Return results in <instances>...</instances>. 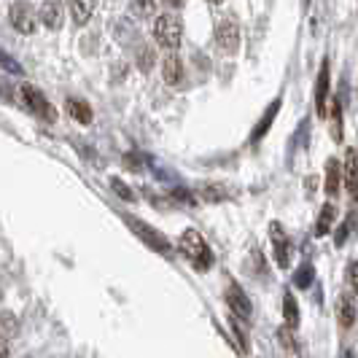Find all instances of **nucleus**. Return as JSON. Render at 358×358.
<instances>
[{"instance_id": "f3484780", "label": "nucleus", "mask_w": 358, "mask_h": 358, "mask_svg": "<svg viewBox=\"0 0 358 358\" xmlns=\"http://www.w3.org/2000/svg\"><path fill=\"white\" fill-rule=\"evenodd\" d=\"M334 221H337V205L326 202V205L321 208V215H318V221H315V234H318V237H326V234L331 232Z\"/></svg>"}, {"instance_id": "423d86ee", "label": "nucleus", "mask_w": 358, "mask_h": 358, "mask_svg": "<svg viewBox=\"0 0 358 358\" xmlns=\"http://www.w3.org/2000/svg\"><path fill=\"white\" fill-rule=\"evenodd\" d=\"M227 305H229V310H232V315L237 321H243V323L251 321L253 305H251V299H248V294L237 286V283H229V286H227Z\"/></svg>"}, {"instance_id": "7c9ffc66", "label": "nucleus", "mask_w": 358, "mask_h": 358, "mask_svg": "<svg viewBox=\"0 0 358 358\" xmlns=\"http://www.w3.org/2000/svg\"><path fill=\"white\" fill-rule=\"evenodd\" d=\"M208 3H213V6H215V3H221V0H208Z\"/></svg>"}, {"instance_id": "bb28decb", "label": "nucleus", "mask_w": 358, "mask_h": 358, "mask_svg": "<svg viewBox=\"0 0 358 358\" xmlns=\"http://www.w3.org/2000/svg\"><path fill=\"white\" fill-rule=\"evenodd\" d=\"M110 183H113V189H116V192H119V194H122V197H124V199H132V197H135V194H132L129 189H124V183H122V180H119V178H113V180H110Z\"/></svg>"}, {"instance_id": "7ed1b4c3", "label": "nucleus", "mask_w": 358, "mask_h": 358, "mask_svg": "<svg viewBox=\"0 0 358 358\" xmlns=\"http://www.w3.org/2000/svg\"><path fill=\"white\" fill-rule=\"evenodd\" d=\"M19 94H22V103L27 106V110H30L33 116H38L41 122H46V124H54V122H57V108L46 100V94L38 90V87L22 84V87H19Z\"/></svg>"}, {"instance_id": "2f4dec72", "label": "nucleus", "mask_w": 358, "mask_h": 358, "mask_svg": "<svg viewBox=\"0 0 358 358\" xmlns=\"http://www.w3.org/2000/svg\"><path fill=\"white\" fill-rule=\"evenodd\" d=\"M0 294H3V288H0Z\"/></svg>"}, {"instance_id": "39448f33", "label": "nucleus", "mask_w": 358, "mask_h": 358, "mask_svg": "<svg viewBox=\"0 0 358 358\" xmlns=\"http://www.w3.org/2000/svg\"><path fill=\"white\" fill-rule=\"evenodd\" d=\"M8 19H11L14 30H19L22 36H33L38 30V11L27 3H14L8 11Z\"/></svg>"}, {"instance_id": "dca6fc26", "label": "nucleus", "mask_w": 358, "mask_h": 358, "mask_svg": "<svg viewBox=\"0 0 358 358\" xmlns=\"http://www.w3.org/2000/svg\"><path fill=\"white\" fill-rule=\"evenodd\" d=\"M94 6H97V0H71V17L73 22L81 27V24H87L94 14Z\"/></svg>"}, {"instance_id": "20e7f679", "label": "nucleus", "mask_w": 358, "mask_h": 358, "mask_svg": "<svg viewBox=\"0 0 358 358\" xmlns=\"http://www.w3.org/2000/svg\"><path fill=\"white\" fill-rule=\"evenodd\" d=\"M124 221H127V227H132V232L138 234V237L143 240V243L148 245V248H151V251L170 253V240H167V237H164L159 229H154L151 224H145V221H141V218H135V215H127V213H124Z\"/></svg>"}, {"instance_id": "9b49d317", "label": "nucleus", "mask_w": 358, "mask_h": 358, "mask_svg": "<svg viewBox=\"0 0 358 358\" xmlns=\"http://www.w3.org/2000/svg\"><path fill=\"white\" fill-rule=\"evenodd\" d=\"M342 176H345V186H348V192L358 199V154L353 151V148H348V151H345Z\"/></svg>"}, {"instance_id": "c85d7f7f", "label": "nucleus", "mask_w": 358, "mask_h": 358, "mask_svg": "<svg viewBox=\"0 0 358 358\" xmlns=\"http://www.w3.org/2000/svg\"><path fill=\"white\" fill-rule=\"evenodd\" d=\"M164 3L173 6V8H180V6H183V0H164Z\"/></svg>"}, {"instance_id": "b1692460", "label": "nucleus", "mask_w": 358, "mask_h": 358, "mask_svg": "<svg viewBox=\"0 0 358 358\" xmlns=\"http://www.w3.org/2000/svg\"><path fill=\"white\" fill-rule=\"evenodd\" d=\"M0 65H3V71L14 73V76H22V65H19L8 52H3V49H0Z\"/></svg>"}, {"instance_id": "f257e3e1", "label": "nucleus", "mask_w": 358, "mask_h": 358, "mask_svg": "<svg viewBox=\"0 0 358 358\" xmlns=\"http://www.w3.org/2000/svg\"><path fill=\"white\" fill-rule=\"evenodd\" d=\"M178 251L183 253L199 272H208V269L213 267V251L208 248V243L202 240V234H199L197 229H186V232L180 234Z\"/></svg>"}, {"instance_id": "c756f323", "label": "nucleus", "mask_w": 358, "mask_h": 358, "mask_svg": "<svg viewBox=\"0 0 358 358\" xmlns=\"http://www.w3.org/2000/svg\"><path fill=\"white\" fill-rule=\"evenodd\" d=\"M340 358H356V353H353V350H342Z\"/></svg>"}, {"instance_id": "0eeeda50", "label": "nucleus", "mask_w": 358, "mask_h": 358, "mask_svg": "<svg viewBox=\"0 0 358 358\" xmlns=\"http://www.w3.org/2000/svg\"><path fill=\"white\" fill-rule=\"evenodd\" d=\"M269 237H272V248H275V262L278 267L286 269L291 264V240L286 237L280 224H272L269 227Z\"/></svg>"}, {"instance_id": "a211bd4d", "label": "nucleus", "mask_w": 358, "mask_h": 358, "mask_svg": "<svg viewBox=\"0 0 358 358\" xmlns=\"http://www.w3.org/2000/svg\"><path fill=\"white\" fill-rule=\"evenodd\" d=\"M337 318H340L342 329H350L356 323V305H353V299L348 294L340 296V302H337Z\"/></svg>"}, {"instance_id": "6ab92c4d", "label": "nucleus", "mask_w": 358, "mask_h": 358, "mask_svg": "<svg viewBox=\"0 0 358 358\" xmlns=\"http://www.w3.org/2000/svg\"><path fill=\"white\" fill-rule=\"evenodd\" d=\"M331 138L340 143L342 141V92L337 97H331Z\"/></svg>"}, {"instance_id": "aec40b11", "label": "nucleus", "mask_w": 358, "mask_h": 358, "mask_svg": "<svg viewBox=\"0 0 358 358\" xmlns=\"http://www.w3.org/2000/svg\"><path fill=\"white\" fill-rule=\"evenodd\" d=\"M283 318H286L288 329H296V326H299V307H296L294 294H288V291H286V296H283Z\"/></svg>"}, {"instance_id": "6e6552de", "label": "nucleus", "mask_w": 358, "mask_h": 358, "mask_svg": "<svg viewBox=\"0 0 358 358\" xmlns=\"http://www.w3.org/2000/svg\"><path fill=\"white\" fill-rule=\"evenodd\" d=\"M215 43H218V49L227 54H234L237 52V46H240V27L234 24V22H221L218 27H215Z\"/></svg>"}, {"instance_id": "cd10ccee", "label": "nucleus", "mask_w": 358, "mask_h": 358, "mask_svg": "<svg viewBox=\"0 0 358 358\" xmlns=\"http://www.w3.org/2000/svg\"><path fill=\"white\" fill-rule=\"evenodd\" d=\"M0 358H8V340L0 334Z\"/></svg>"}, {"instance_id": "412c9836", "label": "nucleus", "mask_w": 358, "mask_h": 358, "mask_svg": "<svg viewBox=\"0 0 358 358\" xmlns=\"http://www.w3.org/2000/svg\"><path fill=\"white\" fill-rule=\"evenodd\" d=\"M313 280H315V267H313L310 262H305L302 267L296 269V275H294V286H296V288H310V286H313Z\"/></svg>"}, {"instance_id": "1a4fd4ad", "label": "nucleus", "mask_w": 358, "mask_h": 358, "mask_svg": "<svg viewBox=\"0 0 358 358\" xmlns=\"http://www.w3.org/2000/svg\"><path fill=\"white\" fill-rule=\"evenodd\" d=\"M329 84H331V76H329V59H323L321 71H318V81H315V110L318 116H329Z\"/></svg>"}, {"instance_id": "ddd939ff", "label": "nucleus", "mask_w": 358, "mask_h": 358, "mask_svg": "<svg viewBox=\"0 0 358 358\" xmlns=\"http://www.w3.org/2000/svg\"><path fill=\"white\" fill-rule=\"evenodd\" d=\"M162 76H164L167 84H180V78H183V62H180V57L176 52H167L164 62H162Z\"/></svg>"}, {"instance_id": "9d476101", "label": "nucleus", "mask_w": 358, "mask_h": 358, "mask_svg": "<svg viewBox=\"0 0 358 358\" xmlns=\"http://www.w3.org/2000/svg\"><path fill=\"white\" fill-rule=\"evenodd\" d=\"M38 19H41L49 30H59L62 22H65V8H62V3H59V0H46V3L41 6V11H38Z\"/></svg>"}, {"instance_id": "393cba45", "label": "nucleus", "mask_w": 358, "mask_h": 358, "mask_svg": "<svg viewBox=\"0 0 358 358\" xmlns=\"http://www.w3.org/2000/svg\"><path fill=\"white\" fill-rule=\"evenodd\" d=\"M348 286L358 294V262H350V264H348Z\"/></svg>"}, {"instance_id": "a878e982", "label": "nucleus", "mask_w": 358, "mask_h": 358, "mask_svg": "<svg viewBox=\"0 0 358 358\" xmlns=\"http://www.w3.org/2000/svg\"><path fill=\"white\" fill-rule=\"evenodd\" d=\"M350 232H353V227H350V221L345 218V221H342V227L337 229V237H334V243H337V245H345V240H348V234H350Z\"/></svg>"}, {"instance_id": "5701e85b", "label": "nucleus", "mask_w": 358, "mask_h": 358, "mask_svg": "<svg viewBox=\"0 0 358 358\" xmlns=\"http://www.w3.org/2000/svg\"><path fill=\"white\" fill-rule=\"evenodd\" d=\"M154 62H157L154 49H151V46H141V49H138V68H141V73L151 71V68H154Z\"/></svg>"}, {"instance_id": "f8f14e48", "label": "nucleus", "mask_w": 358, "mask_h": 358, "mask_svg": "<svg viewBox=\"0 0 358 358\" xmlns=\"http://www.w3.org/2000/svg\"><path fill=\"white\" fill-rule=\"evenodd\" d=\"M280 106H283V100L278 97V100H272L267 110L262 113V119H259V127L253 129V135H251V143H253V145L259 143V141H262V138H264V135L269 132V127H272V122H275V116L280 113Z\"/></svg>"}, {"instance_id": "2eb2a0df", "label": "nucleus", "mask_w": 358, "mask_h": 358, "mask_svg": "<svg viewBox=\"0 0 358 358\" xmlns=\"http://www.w3.org/2000/svg\"><path fill=\"white\" fill-rule=\"evenodd\" d=\"M65 110H68V116H71L73 122H78V124H92V108L84 103V100H76L71 97L68 103H65Z\"/></svg>"}, {"instance_id": "4468645a", "label": "nucleus", "mask_w": 358, "mask_h": 358, "mask_svg": "<svg viewBox=\"0 0 358 358\" xmlns=\"http://www.w3.org/2000/svg\"><path fill=\"white\" fill-rule=\"evenodd\" d=\"M342 186V164L337 159L326 162V194L329 197H337Z\"/></svg>"}, {"instance_id": "f03ea898", "label": "nucleus", "mask_w": 358, "mask_h": 358, "mask_svg": "<svg viewBox=\"0 0 358 358\" xmlns=\"http://www.w3.org/2000/svg\"><path fill=\"white\" fill-rule=\"evenodd\" d=\"M180 38H183V22L178 14H162L154 22V41L159 43L162 49L167 52H176L180 46Z\"/></svg>"}, {"instance_id": "4be33fe9", "label": "nucleus", "mask_w": 358, "mask_h": 358, "mask_svg": "<svg viewBox=\"0 0 358 358\" xmlns=\"http://www.w3.org/2000/svg\"><path fill=\"white\" fill-rule=\"evenodd\" d=\"M129 8L138 19H148L157 14V0H132Z\"/></svg>"}]
</instances>
